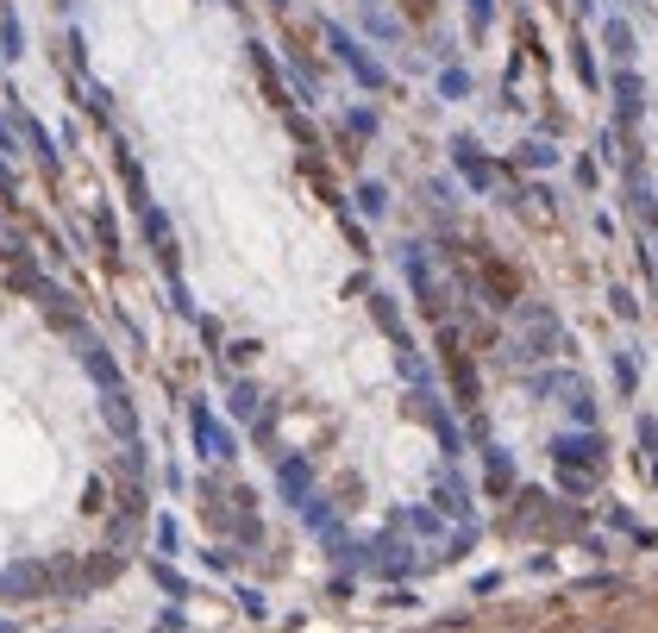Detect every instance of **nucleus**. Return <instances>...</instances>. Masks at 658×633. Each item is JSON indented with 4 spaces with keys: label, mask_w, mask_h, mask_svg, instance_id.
Wrapping results in <instances>:
<instances>
[{
    "label": "nucleus",
    "mask_w": 658,
    "mask_h": 633,
    "mask_svg": "<svg viewBox=\"0 0 658 633\" xmlns=\"http://www.w3.org/2000/svg\"><path fill=\"white\" fill-rule=\"evenodd\" d=\"M408 13H414V19H427V13H433V0H408Z\"/></svg>",
    "instance_id": "1"
}]
</instances>
